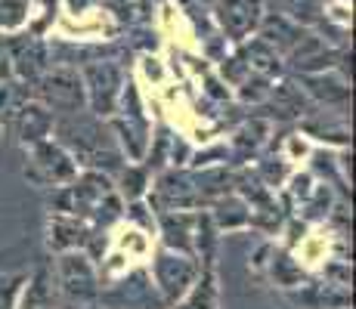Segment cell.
Returning a JSON list of instances; mask_svg holds the SVG:
<instances>
[{
    "label": "cell",
    "instance_id": "1",
    "mask_svg": "<svg viewBox=\"0 0 356 309\" xmlns=\"http://www.w3.org/2000/svg\"><path fill=\"white\" fill-rule=\"evenodd\" d=\"M53 136H56L59 146L74 158L78 170H99V174H106V176H115L127 164L124 158H121L118 146H115V136H112V130H108V124L97 118V115L78 112V115L56 118Z\"/></svg>",
    "mask_w": 356,
    "mask_h": 309
},
{
    "label": "cell",
    "instance_id": "2",
    "mask_svg": "<svg viewBox=\"0 0 356 309\" xmlns=\"http://www.w3.org/2000/svg\"><path fill=\"white\" fill-rule=\"evenodd\" d=\"M53 214L87 219L93 229H102L124 214V198L118 195L112 176L99 170H81L68 185L53 189Z\"/></svg>",
    "mask_w": 356,
    "mask_h": 309
},
{
    "label": "cell",
    "instance_id": "3",
    "mask_svg": "<svg viewBox=\"0 0 356 309\" xmlns=\"http://www.w3.org/2000/svg\"><path fill=\"white\" fill-rule=\"evenodd\" d=\"M53 269V281H56V294L59 300L74 306H97L99 300V276L97 266H93V257L87 251H65L56 253V263L50 266Z\"/></svg>",
    "mask_w": 356,
    "mask_h": 309
},
{
    "label": "cell",
    "instance_id": "4",
    "mask_svg": "<svg viewBox=\"0 0 356 309\" xmlns=\"http://www.w3.org/2000/svg\"><path fill=\"white\" fill-rule=\"evenodd\" d=\"M31 99L47 106L56 118L87 112V96L81 72L72 65H50L38 81H31Z\"/></svg>",
    "mask_w": 356,
    "mask_h": 309
},
{
    "label": "cell",
    "instance_id": "5",
    "mask_svg": "<svg viewBox=\"0 0 356 309\" xmlns=\"http://www.w3.org/2000/svg\"><path fill=\"white\" fill-rule=\"evenodd\" d=\"M25 180L38 189H63L81 174L74 158L56 140H44L25 149Z\"/></svg>",
    "mask_w": 356,
    "mask_h": 309
},
{
    "label": "cell",
    "instance_id": "6",
    "mask_svg": "<svg viewBox=\"0 0 356 309\" xmlns=\"http://www.w3.org/2000/svg\"><path fill=\"white\" fill-rule=\"evenodd\" d=\"M202 276V263L189 253H177L161 247L152 260V269H149V278H152L155 291H159L164 309H170L189 287L195 285V278Z\"/></svg>",
    "mask_w": 356,
    "mask_h": 309
},
{
    "label": "cell",
    "instance_id": "7",
    "mask_svg": "<svg viewBox=\"0 0 356 309\" xmlns=\"http://www.w3.org/2000/svg\"><path fill=\"white\" fill-rule=\"evenodd\" d=\"M81 72V81H84V96H87V108H90L97 118H112L118 112V99L121 90H124V72H121L118 62L112 59H93L87 62Z\"/></svg>",
    "mask_w": 356,
    "mask_h": 309
},
{
    "label": "cell",
    "instance_id": "8",
    "mask_svg": "<svg viewBox=\"0 0 356 309\" xmlns=\"http://www.w3.org/2000/svg\"><path fill=\"white\" fill-rule=\"evenodd\" d=\"M97 303L102 309H164L159 291H155L152 278L146 269H136L124 276L118 285H112L108 291H99Z\"/></svg>",
    "mask_w": 356,
    "mask_h": 309
},
{
    "label": "cell",
    "instance_id": "9",
    "mask_svg": "<svg viewBox=\"0 0 356 309\" xmlns=\"http://www.w3.org/2000/svg\"><path fill=\"white\" fill-rule=\"evenodd\" d=\"M155 201V214L161 210H204V198L198 195L193 174L186 170H164L159 174V183H155V195L149 198V204Z\"/></svg>",
    "mask_w": 356,
    "mask_h": 309
},
{
    "label": "cell",
    "instance_id": "10",
    "mask_svg": "<svg viewBox=\"0 0 356 309\" xmlns=\"http://www.w3.org/2000/svg\"><path fill=\"white\" fill-rule=\"evenodd\" d=\"M211 10H214V19H217V25H220V31L227 34L229 40L242 44L251 34H257V25H260V19H264L266 6H264V0H214Z\"/></svg>",
    "mask_w": 356,
    "mask_h": 309
},
{
    "label": "cell",
    "instance_id": "11",
    "mask_svg": "<svg viewBox=\"0 0 356 309\" xmlns=\"http://www.w3.org/2000/svg\"><path fill=\"white\" fill-rule=\"evenodd\" d=\"M97 229L87 219L68 217V214H50L47 219V251L65 253V251H90Z\"/></svg>",
    "mask_w": 356,
    "mask_h": 309
},
{
    "label": "cell",
    "instance_id": "12",
    "mask_svg": "<svg viewBox=\"0 0 356 309\" xmlns=\"http://www.w3.org/2000/svg\"><path fill=\"white\" fill-rule=\"evenodd\" d=\"M338 59L341 56L325 44V37H319V34H313V31H307L304 37L282 56V62H289L294 72H300V78H304V74L332 72V68L338 65Z\"/></svg>",
    "mask_w": 356,
    "mask_h": 309
},
{
    "label": "cell",
    "instance_id": "13",
    "mask_svg": "<svg viewBox=\"0 0 356 309\" xmlns=\"http://www.w3.org/2000/svg\"><path fill=\"white\" fill-rule=\"evenodd\" d=\"M198 214H202V210H161V214H155V223H159V229H161V242L168 251L195 257Z\"/></svg>",
    "mask_w": 356,
    "mask_h": 309
},
{
    "label": "cell",
    "instance_id": "14",
    "mask_svg": "<svg viewBox=\"0 0 356 309\" xmlns=\"http://www.w3.org/2000/svg\"><path fill=\"white\" fill-rule=\"evenodd\" d=\"M108 130L115 136V146H118L121 158L127 164H143L149 152V142H152V130H149L146 118H130V115H121V118L106 121Z\"/></svg>",
    "mask_w": 356,
    "mask_h": 309
},
{
    "label": "cell",
    "instance_id": "15",
    "mask_svg": "<svg viewBox=\"0 0 356 309\" xmlns=\"http://www.w3.org/2000/svg\"><path fill=\"white\" fill-rule=\"evenodd\" d=\"M53 127H56V115L47 106H40L38 99H29L22 108H19L16 121H13L10 133L16 136L19 146H38L44 140H53Z\"/></svg>",
    "mask_w": 356,
    "mask_h": 309
},
{
    "label": "cell",
    "instance_id": "16",
    "mask_svg": "<svg viewBox=\"0 0 356 309\" xmlns=\"http://www.w3.org/2000/svg\"><path fill=\"white\" fill-rule=\"evenodd\" d=\"M6 50H10V59H13V78L22 81V84L38 81L40 74L53 65L50 53H47V44L38 40V37L6 40Z\"/></svg>",
    "mask_w": 356,
    "mask_h": 309
},
{
    "label": "cell",
    "instance_id": "17",
    "mask_svg": "<svg viewBox=\"0 0 356 309\" xmlns=\"http://www.w3.org/2000/svg\"><path fill=\"white\" fill-rule=\"evenodd\" d=\"M300 87L310 96L313 106L328 108V112H344L347 102H350V87H347V78H341L338 72H319V74H304L300 78Z\"/></svg>",
    "mask_w": 356,
    "mask_h": 309
},
{
    "label": "cell",
    "instance_id": "18",
    "mask_svg": "<svg viewBox=\"0 0 356 309\" xmlns=\"http://www.w3.org/2000/svg\"><path fill=\"white\" fill-rule=\"evenodd\" d=\"M264 108H273V115L276 118H307V115H313V102L310 96L304 93V87L298 84V81L291 78H282V81H273L270 87V96L264 99Z\"/></svg>",
    "mask_w": 356,
    "mask_h": 309
},
{
    "label": "cell",
    "instance_id": "19",
    "mask_svg": "<svg viewBox=\"0 0 356 309\" xmlns=\"http://www.w3.org/2000/svg\"><path fill=\"white\" fill-rule=\"evenodd\" d=\"M266 136H270V118L257 115V118H248L242 127L232 133L227 152L232 164H248L260 155V149L266 146Z\"/></svg>",
    "mask_w": 356,
    "mask_h": 309
},
{
    "label": "cell",
    "instance_id": "20",
    "mask_svg": "<svg viewBox=\"0 0 356 309\" xmlns=\"http://www.w3.org/2000/svg\"><path fill=\"white\" fill-rule=\"evenodd\" d=\"M56 303L59 294H56V281H53V269L50 266H38L22 281V291H19L13 309H56Z\"/></svg>",
    "mask_w": 356,
    "mask_h": 309
},
{
    "label": "cell",
    "instance_id": "21",
    "mask_svg": "<svg viewBox=\"0 0 356 309\" xmlns=\"http://www.w3.org/2000/svg\"><path fill=\"white\" fill-rule=\"evenodd\" d=\"M304 34H307L304 25L291 22L289 16H282V12H276V10L264 12V19H260V25H257V37L264 40L266 47H273L279 56H285Z\"/></svg>",
    "mask_w": 356,
    "mask_h": 309
},
{
    "label": "cell",
    "instance_id": "22",
    "mask_svg": "<svg viewBox=\"0 0 356 309\" xmlns=\"http://www.w3.org/2000/svg\"><path fill=\"white\" fill-rule=\"evenodd\" d=\"M236 56L242 59V65L248 68L251 74H257V78L276 81V78H282V72H285L282 56H279V53L273 50V47H266L260 37L242 40V50H238Z\"/></svg>",
    "mask_w": 356,
    "mask_h": 309
},
{
    "label": "cell",
    "instance_id": "23",
    "mask_svg": "<svg viewBox=\"0 0 356 309\" xmlns=\"http://www.w3.org/2000/svg\"><path fill=\"white\" fill-rule=\"evenodd\" d=\"M208 217L214 223L217 232H236V229H245L248 226V204L236 195V192H227V195L214 198L208 204Z\"/></svg>",
    "mask_w": 356,
    "mask_h": 309
},
{
    "label": "cell",
    "instance_id": "24",
    "mask_svg": "<svg viewBox=\"0 0 356 309\" xmlns=\"http://www.w3.org/2000/svg\"><path fill=\"white\" fill-rule=\"evenodd\" d=\"M217 306H220V285H217V276H214V269H202L195 285L170 309H217Z\"/></svg>",
    "mask_w": 356,
    "mask_h": 309
},
{
    "label": "cell",
    "instance_id": "25",
    "mask_svg": "<svg viewBox=\"0 0 356 309\" xmlns=\"http://www.w3.org/2000/svg\"><path fill=\"white\" fill-rule=\"evenodd\" d=\"M115 189H118L121 198H127V201H143L149 192V170L143 167V164H124V167L118 170V174L112 176Z\"/></svg>",
    "mask_w": 356,
    "mask_h": 309
},
{
    "label": "cell",
    "instance_id": "26",
    "mask_svg": "<svg viewBox=\"0 0 356 309\" xmlns=\"http://www.w3.org/2000/svg\"><path fill=\"white\" fill-rule=\"evenodd\" d=\"M31 99V90L22 84V81H3L0 84V127L10 133L13 121H16L19 108Z\"/></svg>",
    "mask_w": 356,
    "mask_h": 309
},
{
    "label": "cell",
    "instance_id": "27",
    "mask_svg": "<svg viewBox=\"0 0 356 309\" xmlns=\"http://www.w3.org/2000/svg\"><path fill=\"white\" fill-rule=\"evenodd\" d=\"M276 12L289 16L298 25H313L323 16V0H276Z\"/></svg>",
    "mask_w": 356,
    "mask_h": 309
},
{
    "label": "cell",
    "instance_id": "28",
    "mask_svg": "<svg viewBox=\"0 0 356 309\" xmlns=\"http://www.w3.org/2000/svg\"><path fill=\"white\" fill-rule=\"evenodd\" d=\"M270 87H273V81H266V78H257V74H245L242 81L236 84V93H238V99L242 102H251V106H264V99L270 96Z\"/></svg>",
    "mask_w": 356,
    "mask_h": 309
},
{
    "label": "cell",
    "instance_id": "29",
    "mask_svg": "<svg viewBox=\"0 0 356 309\" xmlns=\"http://www.w3.org/2000/svg\"><path fill=\"white\" fill-rule=\"evenodd\" d=\"M270 269H273L276 285H282V287H298L300 281H304V272H300V266L291 260V253H276Z\"/></svg>",
    "mask_w": 356,
    "mask_h": 309
},
{
    "label": "cell",
    "instance_id": "30",
    "mask_svg": "<svg viewBox=\"0 0 356 309\" xmlns=\"http://www.w3.org/2000/svg\"><path fill=\"white\" fill-rule=\"evenodd\" d=\"M31 10V0H0V28L16 31L25 25Z\"/></svg>",
    "mask_w": 356,
    "mask_h": 309
},
{
    "label": "cell",
    "instance_id": "31",
    "mask_svg": "<svg viewBox=\"0 0 356 309\" xmlns=\"http://www.w3.org/2000/svg\"><path fill=\"white\" fill-rule=\"evenodd\" d=\"M193 164L195 167H220V164H229V152H227V146H214V149H208V152H198L193 155Z\"/></svg>",
    "mask_w": 356,
    "mask_h": 309
},
{
    "label": "cell",
    "instance_id": "32",
    "mask_svg": "<svg viewBox=\"0 0 356 309\" xmlns=\"http://www.w3.org/2000/svg\"><path fill=\"white\" fill-rule=\"evenodd\" d=\"M3 81H16L13 78V59H10V50H6V44L0 40V84Z\"/></svg>",
    "mask_w": 356,
    "mask_h": 309
},
{
    "label": "cell",
    "instance_id": "33",
    "mask_svg": "<svg viewBox=\"0 0 356 309\" xmlns=\"http://www.w3.org/2000/svg\"><path fill=\"white\" fill-rule=\"evenodd\" d=\"M143 201H130V208H127V217H134V219H140L143 226H146V229H152V223H155V217L152 214H143Z\"/></svg>",
    "mask_w": 356,
    "mask_h": 309
},
{
    "label": "cell",
    "instance_id": "34",
    "mask_svg": "<svg viewBox=\"0 0 356 309\" xmlns=\"http://www.w3.org/2000/svg\"><path fill=\"white\" fill-rule=\"evenodd\" d=\"M90 3H99V0H68V6H72V10H84V6H90Z\"/></svg>",
    "mask_w": 356,
    "mask_h": 309
},
{
    "label": "cell",
    "instance_id": "35",
    "mask_svg": "<svg viewBox=\"0 0 356 309\" xmlns=\"http://www.w3.org/2000/svg\"><path fill=\"white\" fill-rule=\"evenodd\" d=\"M56 309H84V306H74V303H65V300H59Z\"/></svg>",
    "mask_w": 356,
    "mask_h": 309
},
{
    "label": "cell",
    "instance_id": "36",
    "mask_svg": "<svg viewBox=\"0 0 356 309\" xmlns=\"http://www.w3.org/2000/svg\"><path fill=\"white\" fill-rule=\"evenodd\" d=\"M202 3H208V6H211V3H214V0H202Z\"/></svg>",
    "mask_w": 356,
    "mask_h": 309
},
{
    "label": "cell",
    "instance_id": "37",
    "mask_svg": "<svg viewBox=\"0 0 356 309\" xmlns=\"http://www.w3.org/2000/svg\"><path fill=\"white\" fill-rule=\"evenodd\" d=\"M97 309H102V306H97Z\"/></svg>",
    "mask_w": 356,
    "mask_h": 309
}]
</instances>
